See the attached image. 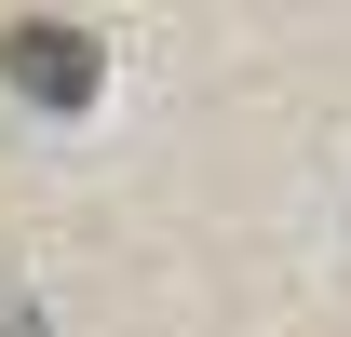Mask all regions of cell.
Returning <instances> with one entry per match:
<instances>
[{"label": "cell", "mask_w": 351, "mask_h": 337, "mask_svg": "<svg viewBox=\"0 0 351 337\" xmlns=\"http://www.w3.org/2000/svg\"><path fill=\"white\" fill-rule=\"evenodd\" d=\"M0 82H27L41 108H95V41L82 27H0Z\"/></svg>", "instance_id": "cell-1"}]
</instances>
